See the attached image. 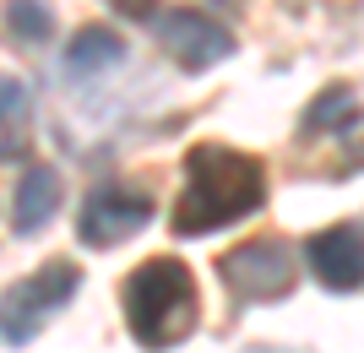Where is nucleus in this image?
I'll use <instances>...</instances> for the list:
<instances>
[{"label":"nucleus","instance_id":"nucleus-8","mask_svg":"<svg viewBox=\"0 0 364 353\" xmlns=\"http://www.w3.org/2000/svg\"><path fill=\"white\" fill-rule=\"evenodd\" d=\"M55 207H60V174L44 169V163H33V169L22 174V185H16V201H11V229L22 234V239L44 234V223L55 217Z\"/></svg>","mask_w":364,"mask_h":353},{"label":"nucleus","instance_id":"nucleus-4","mask_svg":"<svg viewBox=\"0 0 364 353\" xmlns=\"http://www.w3.org/2000/svg\"><path fill=\"white\" fill-rule=\"evenodd\" d=\"M147 223H152V196L147 190H136V185H125V180H109L82 201L76 239L87 250H114V245H125L131 234H141Z\"/></svg>","mask_w":364,"mask_h":353},{"label":"nucleus","instance_id":"nucleus-12","mask_svg":"<svg viewBox=\"0 0 364 353\" xmlns=\"http://www.w3.org/2000/svg\"><path fill=\"white\" fill-rule=\"evenodd\" d=\"M49 11L38 6V0H11L6 6V33H16V38H28V44H38V38H49Z\"/></svg>","mask_w":364,"mask_h":353},{"label":"nucleus","instance_id":"nucleus-2","mask_svg":"<svg viewBox=\"0 0 364 353\" xmlns=\"http://www.w3.org/2000/svg\"><path fill=\"white\" fill-rule=\"evenodd\" d=\"M120 305H125L131 337H136L147 353H164V348H174V342H185L191 332H196V321H201L196 277H191L185 261H174V256L141 261L136 272L125 277Z\"/></svg>","mask_w":364,"mask_h":353},{"label":"nucleus","instance_id":"nucleus-1","mask_svg":"<svg viewBox=\"0 0 364 353\" xmlns=\"http://www.w3.org/2000/svg\"><path fill=\"white\" fill-rule=\"evenodd\" d=\"M267 201V169L256 153L223 147V141H201L185 153V190L174 201V234L196 239V234H218L240 217L261 212Z\"/></svg>","mask_w":364,"mask_h":353},{"label":"nucleus","instance_id":"nucleus-9","mask_svg":"<svg viewBox=\"0 0 364 353\" xmlns=\"http://www.w3.org/2000/svg\"><path fill=\"white\" fill-rule=\"evenodd\" d=\"M28 141H33V92L28 82L0 71V163L28 158Z\"/></svg>","mask_w":364,"mask_h":353},{"label":"nucleus","instance_id":"nucleus-10","mask_svg":"<svg viewBox=\"0 0 364 353\" xmlns=\"http://www.w3.org/2000/svg\"><path fill=\"white\" fill-rule=\"evenodd\" d=\"M120 60H125V44L109 28H82L71 38V49H65V71L71 77H98V71H109Z\"/></svg>","mask_w":364,"mask_h":353},{"label":"nucleus","instance_id":"nucleus-13","mask_svg":"<svg viewBox=\"0 0 364 353\" xmlns=\"http://www.w3.org/2000/svg\"><path fill=\"white\" fill-rule=\"evenodd\" d=\"M114 11H125V16H152V0H109Z\"/></svg>","mask_w":364,"mask_h":353},{"label":"nucleus","instance_id":"nucleus-5","mask_svg":"<svg viewBox=\"0 0 364 353\" xmlns=\"http://www.w3.org/2000/svg\"><path fill=\"white\" fill-rule=\"evenodd\" d=\"M218 272H223L234 299H283L294 288L299 266H294V250L283 239H250V245L228 250Z\"/></svg>","mask_w":364,"mask_h":353},{"label":"nucleus","instance_id":"nucleus-6","mask_svg":"<svg viewBox=\"0 0 364 353\" xmlns=\"http://www.w3.org/2000/svg\"><path fill=\"white\" fill-rule=\"evenodd\" d=\"M158 44L168 49V60L185 65V71H213L234 55V33L223 22H213L196 6H174V11H158Z\"/></svg>","mask_w":364,"mask_h":353},{"label":"nucleus","instance_id":"nucleus-11","mask_svg":"<svg viewBox=\"0 0 364 353\" xmlns=\"http://www.w3.org/2000/svg\"><path fill=\"white\" fill-rule=\"evenodd\" d=\"M353 114H359V109H353V92L348 87H326L316 104L304 109V131H321V125H326V136H337V131H348Z\"/></svg>","mask_w":364,"mask_h":353},{"label":"nucleus","instance_id":"nucleus-7","mask_svg":"<svg viewBox=\"0 0 364 353\" xmlns=\"http://www.w3.org/2000/svg\"><path fill=\"white\" fill-rule=\"evenodd\" d=\"M304 261L316 272L321 288L332 293H353L364 288V229L359 223H332L304 239Z\"/></svg>","mask_w":364,"mask_h":353},{"label":"nucleus","instance_id":"nucleus-3","mask_svg":"<svg viewBox=\"0 0 364 353\" xmlns=\"http://www.w3.org/2000/svg\"><path fill=\"white\" fill-rule=\"evenodd\" d=\"M76 288H82V272L71 261H44L38 272H28L22 283H11V288L0 293V337L16 342V348L33 342L65 310V299Z\"/></svg>","mask_w":364,"mask_h":353}]
</instances>
